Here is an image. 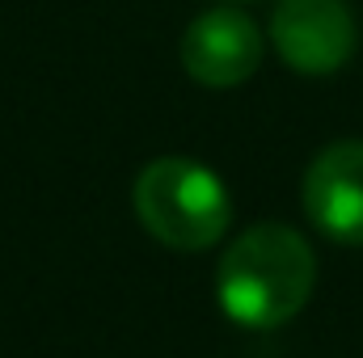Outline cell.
I'll use <instances>...</instances> for the list:
<instances>
[{
  "label": "cell",
  "instance_id": "obj_5",
  "mask_svg": "<svg viewBox=\"0 0 363 358\" xmlns=\"http://www.w3.org/2000/svg\"><path fill=\"white\" fill-rule=\"evenodd\" d=\"M304 215L334 245H363V144L338 139L304 173Z\"/></svg>",
  "mask_w": 363,
  "mask_h": 358
},
{
  "label": "cell",
  "instance_id": "obj_2",
  "mask_svg": "<svg viewBox=\"0 0 363 358\" xmlns=\"http://www.w3.org/2000/svg\"><path fill=\"white\" fill-rule=\"evenodd\" d=\"M131 202H135V215L148 228V236L169 249H182V253L211 249L233 224L228 185L207 165L186 161V156L148 161L135 178Z\"/></svg>",
  "mask_w": 363,
  "mask_h": 358
},
{
  "label": "cell",
  "instance_id": "obj_4",
  "mask_svg": "<svg viewBox=\"0 0 363 358\" xmlns=\"http://www.w3.org/2000/svg\"><path fill=\"white\" fill-rule=\"evenodd\" d=\"M262 64V30L241 8H207L182 34V68L207 89L245 85Z\"/></svg>",
  "mask_w": 363,
  "mask_h": 358
},
{
  "label": "cell",
  "instance_id": "obj_3",
  "mask_svg": "<svg viewBox=\"0 0 363 358\" xmlns=\"http://www.w3.org/2000/svg\"><path fill=\"white\" fill-rule=\"evenodd\" d=\"M271 42L300 76H330L355 55V17L347 0H279Z\"/></svg>",
  "mask_w": 363,
  "mask_h": 358
},
{
  "label": "cell",
  "instance_id": "obj_1",
  "mask_svg": "<svg viewBox=\"0 0 363 358\" xmlns=\"http://www.w3.org/2000/svg\"><path fill=\"white\" fill-rule=\"evenodd\" d=\"M313 282L317 258L308 241L287 224H254L224 249L216 299L245 329H279L308 304Z\"/></svg>",
  "mask_w": 363,
  "mask_h": 358
}]
</instances>
